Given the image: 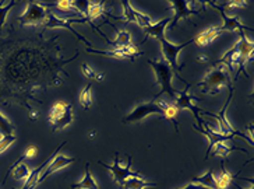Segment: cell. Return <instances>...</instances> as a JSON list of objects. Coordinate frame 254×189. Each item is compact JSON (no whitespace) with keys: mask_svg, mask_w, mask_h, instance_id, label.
<instances>
[{"mask_svg":"<svg viewBox=\"0 0 254 189\" xmlns=\"http://www.w3.org/2000/svg\"><path fill=\"white\" fill-rule=\"evenodd\" d=\"M197 86L201 89L202 94H209V95L218 94L225 86L232 89L229 69L228 66H225L224 63H218L209 70L207 76Z\"/></svg>","mask_w":254,"mask_h":189,"instance_id":"6da1fadb","label":"cell"},{"mask_svg":"<svg viewBox=\"0 0 254 189\" xmlns=\"http://www.w3.org/2000/svg\"><path fill=\"white\" fill-rule=\"evenodd\" d=\"M148 65L154 70L155 77H157V83L161 87V90L154 99H157L161 94H168L171 98H176L179 91H176L172 87V79L175 73H173L172 69L169 68V65L165 61H148Z\"/></svg>","mask_w":254,"mask_h":189,"instance_id":"7a4b0ae2","label":"cell"},{"mask_svg":"<svg viewBox=\"0 0 254 189\" xmlns=\"http://www.w3.org/2000/svg\"><path fill=\"white\" fill-rule=\"evenodd\" d=\"M158 42H159V45H161V51H162V55H164L165 62L169 65V68L172 69L173 73L178 76L182 82H185L179 75V72L182 70V68H183V65H179V63H178V59H179L180 51H182L183 48H186L187 45L193 44V42H194V38L190 39V41H187L186 44H172V42H169L165 37L158 38ZM185 83H187V82H185Z\"/></svg>","mask_w":254,"mask_h":189,"instance_id":"3957f363","label":"cell"},{"mask_svg":"<svg viewBox=\"0 0 254 189\" xmlns=\"http://www.w3.org/2000/svg\"><path fill=\"white\" fill-rule=\"evenodd\" d=\"M165 106L166 102L165 101H157V99H151L148 102H142L135 106L131 112L127 115L123 119L125 123H134V122H140L145 119L151 113H158L164 118L165 115Z\"/></svg>","mask_w":254,"mask_h":189,"instance_id":"277c9868","label":"cell"},{"mask_svg":"<svg viewBox=\"0 0 254 189\" xmlns=\"http://www.w3.org/2000/svg\"><path fill=\"white\" fill-rule=\"evenodd\" d=\"M74 121L73 116V105L67 102H56L53 105L49 116V122L53 126V130H62V129L67 128L68 125H71Z\"/></svg>","mask_w":254,"mask_h":189,"instance_id":"5b68a950","label":"cell"},{"mask_svg":"<svg viewBox=\"0 0 254 189\" xmlns=\"http://www.w3.org/2000/svg\"><path fill=\"white\" fill-rule=\"evenodd\" d=\"M46 15H48V13H46V7L44 4H39L37 1H31L27 4V7L21 13V15L18 17V20H20L21 27H27V25L37 27L39 24L44 25Z\"/></svg>","mask_w":254,"mask_h":189,"instance_id":"8992f818","label":"cell"},{"mask_svg":"<svg viewBox=\"0 0 254 189\" xmlns=\"http://www.w3.org/2000/svg\"><path fill=\"white\" fill-rule=\"evenodd\" d=\"M73 23H90L87 18H81V20H78V18H68V20H66V18H60V17H58L56 14H53V13H48V15H46V20L45 23H44V30H51V28H66V30H68L70 32H73L75 37L78 38V41H81V42H84L85 45L90 48L91 44L85 39V38H82L77 31L71 27V24ZM91 24V23H90Z\"/></svg>","mask_w":254,"mask_h":189,"instance_id":"52a82bcc","label":"cell"},{"mask_svg":"<svg viewBox=\"0 0 254 189\" xmlns=\"http://www.w3.org/2000/svg\"><path fill=\"white\" fill-rule=\"evenodd\" d=\"M235 48H236V51H238V55H239V59H238V63H236V66H238V72H236V79L239 77L240 73H246V63L252 58H253V51H254V45L253 42L246 37V34L245 32H240V39L235 44Z\"/></svg>","mask_w":254,"mask_h":189,"instance_id":"ba28073f","label":"cell"},{"mask_svg":"<svg viewBox=\"0 0 254 189\" xmlns=\"http://www.w3.org/2000/svg\"><path fill=\"white\" fill-rule=\"evenodd\" d=\"M232 97H233V87L229 89V97L228 99L225 101L224 104V108L219 111L218 113H212V112H204V113H208L211 116H214L215 119L218 121L219 123V129H221V135H225V136H228V135H238V136H242L243 139H246L249 143L253 146V142L247 137V135L245 132H238V130H235V128L232 126L229 121H228V118H226V109H228V105H229V102H231Z\"/></svg>","mask_w":254,"mask_h":189,"instance_id":"9c48e42d","label":"cell"},{"mask_svg":"<svg viewBox=\"0 0 254 189\" xmlns=\"http://www.w3.org/2000/svg\"><path fill=\"white\" fill-rule=\"evenodd\" d=\"M98 164L105 167V168L112 174L113 181L116 182V184H119V185H122V184L126 181L127 178H130V177H140L138 173H133V171H131V164H133L131 157L127 160L126 166H122V164H120L119 156H118V154H115V163H113L112 166H108V164H105L102 161H98Z\"/></svg>","mask_w":254,"mask_h":189,"instance_id":"30bf717a","label":"cell"},{"mask_svg":"<svg viewBox=\"0 0 254 189\" xmlns=\"http://www.w3.org/2000/svg\"><path fill=\"white\" fill-rule=\"evenodd\" d=\"M193 128L197 130V132H200L201 135H204V136L207 137L209 140V146H208V150H207V154H205V157H204V160L208 159V154L209 151L214 149V146L218 143H222V142H229V140H232L235 136H238V135H228V136H225V135H221L219 132H215L214 129L209 126L208 123H205V122L200 121L198 122V126L197 125H194Z\"/></svg>","mask_w":254,"mask_h":189,"instance_id":"8fae6325","label":"cell"},{"mask_svg":"<svg viewBox=\"0 0 254 189\" xmlns=\"http://www.w3.org/2000/svg\"><path fill=\"white\" fill-rule=\"evenodd\" d=\"M122 4H123V17H120L122 21L138 24L141 28H145V27H148L150 24L154 23L151 15L144 14L141 11H137V10L131 6V3H128V1L125 0V1H122Z\"/></svg>","mask_w":254,"mask_h":189,"instance_id":"7c38bea8","label":"cell"},{"mask_svg":"<svg viewBox=\"0 0 254 189\" xmlns=\"http://www.w3.org/2000/svg\"><path fill=\"white\" fill-rule=\"evenodd\" d=\"M169 4H171L169 7L175 11V17L171 21L172 27H175L180 20H189L191 15L198 14V10H193L190 7V1H186V0H171Z\"/></svg>","mask_w":254,"mask_h":189,"instance_id":"4fadbf2b","label":"cell"},{"mask_svg":"<svg viewBox=\"0 0 254 189\" xmlns=\"http://www.w3.org/2000/svg\"><path fill=\"white\" fill-rule=\"evenodd\" d=\"M64 146V143L60 144L59 146V150ZM59 150L56 151V154L53 156V159L51 160V163L46 166V168L44 170V173L42 175L39 177V184H42V182L45 181L46 178L49 177L51 174H53L55 171H59L62 168H64V167L70 166L71 163H74V159H71V157H67V156H63V154H58Z\"/></svg>","mask_w":254,"mask_h":189,"instance_id":"5bb4252c","label":"cell"},{"mask_svg":"<svg viewBox=\"0 0 254 189\" xmlns=\"http://www.w3.org/2000/svg\"><path fill=\"white\" fill-rule=\"evenodd\" d=\"M189 87H190V84H187L186 90L179 91V93H178V95H176V98H175V104H173V105L176 106L179 111L180 109H190V111L193 112V115H194V118H197L198 122H200L201 121V118L198 116V113H200L201 109L193 104L194 101H198V98H197L195 95H190V94L187 93V89H189Z\"/></svg>","mask_w":254,"mask_h":189,"instance_id":"9a60e30c","label":"cell"},{"mask_svg":"<svg viewBox=\"0 0 254 189\" xmlns=\"http://www.w3.org/2000/svg\"><path fill=\"white\" fill-rule=\"evenodd\" d=\"M212 6L219 11V14L222 15V20H224V25L221 27V31H222V32H225V31H231V32L238 31L240 34V32H245V30L252 31L250 27H247V25H245V24L240 21L239 17H229V15L225 13L222 7H218L215 4H212Z\"/></svg>","mask_w":254,"mask_h":189,"instance_id":"2e32d148","label":"cell"},{"mask_svg":"<svg viewBox=\"0 0 254 189\" xmlns=\"http://www.w3.org/2000/svg\"><path fill=\"white\" fill-rule=\"evenodd\" d=\"M172 21V17H168V18H165V20H161V21H158V23H152L150 24L148 27H145L144 31H145V37H155L158 38H162L165 37V30H166V27L171 24Z\"/></svg>","mask_w":254,"mask_h":189,"instance_id":"e0dca14e","label":"cell"},{"mask_svg":"<svg viewBox=\"0 0 254 189\" xmlns=\"http://www.w3.org/2000/svg\"><path fill=\"white\" fill-rule=\"evenodd\" d=\"M222 31H221V27H209L208 30L202 31L200 32L197 37L194 38V42L198 46H205L211 44L215 38H218V35H221Z\"/></svg>","mask_w":254,"mask_h":189,"instance_id":"ac0fdd59","label":"cell"},{"mask_svg":"<svg viewBox=\"0 0 254 189\" xmlns=\"http://www.w3.org/2000/svg\"><path fill=\"white\" fill-rule=\"evenodd\" d=\"M120 187L123 189H145L151 188V187H155V184L147 182L141 177H130Z\"/></svg>","mask_w":254,"mask_h":189,"instance_id":"d6986e66","label":"cell"},{"mask_svg":"<svg viewBox=\"0 0 254 189\" xmlns=\"http://www.w3.org/2000/svg\"><path fill=\"white\" fill-rule=\"evenodd\" d=\"M71 189H99L98 188L97 181L91 175L90 164H87V167H85V175H84V178L80 182L73 184Z\"/></svg>","mask_w":254,"mask_h":189,"instance_id":"ffe728a7","label":"cell"},{"mask_svg":"<svg viewBox=\"0 0 254 189\" xmlns=\"http://www.w3.org/2000/svg\"><path fill=\"white\" fill-rule=\"evenodd\" d=\"M106 7H105L104 1H90V6H88V13H87V20L88 21H94L101 18L105 14Z\"/></svg>","mask_w":254,"mask_h":189,"instance_id":"44dd1931","label":"cell"},{"mask_svg":"<svg viewBox=\"0 0 254 189\" xmlns=\"http://www.w3.org/2000/svg\"><path fill=\"white\" fill-rule=\"evenodd\" d=\"M191 182H193V184L202 185V187H205V188L208 189H218L217 180H215V177H214V171H212V170L207 171V173L204 175H201V177H194V178L191 180Z\"/></svg>","mask_w":254,"mask_h":189,"instance_id":"7402d4cb","label":"cell"},{"mask_svg":"<svg viewBox=\"0 0 254 189\" xmlns=\"http://www.w3.org/2000/svg\"><path fill=\"white\" fill-rule=\"evenodd\" d=\"M10 173H13V177L18 181H25L31 174V170L25 166L24 163H17L15 161L13 167L10 168Z\"/></svg>","mask_w":254,"mask_h":189,"instance_id":"603a6c76","label":"cell"},{"mask_svg":"<svg viewBox=\"0 0 254 189\" xmlns=\"http://www.w3.org/2000/svg\"><path fill=\"white\" fill-rule=\"evenodd\" d=\"M108 42H109V44H112V45H115V48L131 45V35H130L126 30H122L116 34V37H115L113 41H108Z\"/></svg>","mask_w":254,"mask_h":189,"instance_id":"cb8c5ba5","label":"cell"},{"mask_svg":"<svg viewBox=\"0 0 254 189\" xmlns=\"http://www.w3.org/2000/svg\"><path fill=\"white\" fill-rule=\"evenodd\" d=\"M212 150H214L212 151V154H214V156L226 159V157H228V154H229L232 150H243V149H240V147H231V146H228V144H226V142H222V143L215 144Z\"/></svg>","mask_w":254,"mask_h":189,"instance_id":"d4e9b609","label":"cell"},{"mask_svg":"<svg viewBox=\"0 0 254 189\" xmlns=\"http://www.w3.org/2000/svg\"><path fill=\"white\" fill-rule=\"evenodd\" d=\"M15 6V1H1L0 3V31L4 27V23L7 20V15L10 13V10Z\"/></svg>","mask_w":254,"mask_h":189,"instance_id":"484cf974","label":"cell"},{"mask_svg":"<svg viewBox=\"0 0 254 189\" xmlns=\"http://www.w3.org/2000/svg\"><path fill=\"white\" fill-rule=\"evenodd\" d=\"M13 132H14L13 123L10 122L8 118H6L3 113L0 112V135L1 136H8V135H13Z\"/></svg>","mask_w":254,"mask_h":189,"instance_id":"4316f807","label":"cell"},{"mask_svg":"<svg viewBox=\"0 0 254 189\" xmlns=\"http://www.w3.org/2000/svg\"><path fill=\"white\" fill-rule=\"evenodd\" d=\"M232 180H233V175L225 170L224 164H222V173L219 175V178L217 180V188L218 189H226L231 185Z\"/></svg>","mask_w":254,"mask_h":189,"instance_id":"83f0119b","label":"cell"},{"mask_svg":"<svg viewBox=\"0 0 254 189\" xmlns=\"http://www.w3.org/2000/svg\"><path fill=\"white\" fill-rule=\"evenodd\" d=\"M78 101L81 104L82 108L85 109H90L91 104H92V94H91V84H88L85 89H82L81 94L78 97Z\"/></svg>","mask_w":254,"mask_h":189,"instance_id":"f1b7e54d","label":"cell"},{"mask_svg":"<svg viewBox=\"0 0 254 189\" xmlns=\"http://www.w3.org/2000/svg\"><path fill=\"white\" fill-rule=\"evenodd\" d=\"M178 113H179V109H178L176 106L171 105V104H166V106H165L164 119L165 121L173 122V123H175V126H176V130H178V126H179V123H178V121H176Z\"/></svg>","mask_w":254,"mask_h":189,"instance_id":"f546056e","label":"cell"},{"mask_svg":"<svg viewBox=\"0 0 254 189\" xmlns=\"http://www.w3.org/2000/svg\"><path fill=\"white\" fill-rule=\"evenodd\" d=\"M81 70H82V75L85 76L87 79H90V80H101V79L104 77L101 73H98V72H95L94 69L91 68L88 63H82Z\"/></svg>","mask_w":254,"mask_h":189,"instance_id":"4dcf8cb0","label":"cell"},{"mask_svg":"<svg viewBox=\"0 0 254 189\" xmlns=\"http://www.w3.org/2000/svg\"><path fill=\"white\" fill-rule=\"evenodd\" d=\"M73 3V8L77 10L78 14H82L87 18V13H88V6L90 1H84V0H78V1H71Z\"/></svg>","mask_w":254,"mask_h":189,"instance_id":"1f68e13d","label":"cell"},{"mask_svg":"<svg viewBox=\"0 0 254 189\" xmlns=\"http://www.w3.org/2000/svg\"><path fill=\"white\" fill-rule=\"evenodd\" d=\"M15 142V136L14 135H8V136H1L0 139V154L4 153L7 150L8 147Z\"/></svg>","mask_w":254,"mask_h":189,"instance_id":"d6a6232c","label":"cell"},{"mask_svg":"<svg viewBox=\"0 0 254 189\" xmlns=\"http://www.w3.org/2000/svg\"><path fill=\"white\" fill-rule=\"evenodd\" d=\"M56 7L59 8L60 11L68 13V11L73 10V3L68 1V0H59V1H56Z\"/></svg>","mask_w":254,"mask_h":189,"instance_id":"836d02e7","label":"cell"},{"mask_svg":"<svg viewBox=\"0 0 254 189\" xmlns=\"http://www.w3.org/2000/svg\"><path fill=\"white\" fill-rule=\"evenodd\" d=\"M38 153V149L35 147V146H28L27 149H25V151H24V154L20 157V159L23 160H28V159H34L35 156H37Z\"/></svg>","mask_w":254,"mask_h":189,"instance_id":"e575fe53","label":"cell"},{"mask_svg":"<svg viewBox=\"0 0 254 189\" xmlns=\"http://www.w3.org/2000/svg\"><path fill=\"white\" fill-rule=\"evenodd\" d=\"M246 6H247V1H229V3H228V6H226V8L232 10V8H242V7H246Z\"/></svg>","mask_w":254,"mask_h":189,"instance_id":"d590c367","label":"cell"},{"mask_svg":"<svg viewBox=\"0 0 254 189\" xmlns=\"http://www.w3.org/2000/svg\"><path fill=\"white\" fill-rule=\"evenodd\" d=\"M182 189H208V188H205V187H202V185H198V184H189V185H186L185 188H182Z\"/></svg>","mask_w":254,"mask_h":189,"instance_id":"8d00e7d4","label":"cell"},{"mask_svg":"<svg viewBox=\"0 0 254 189\" xmlns=\"http://www.w3.org/2000/svg\"><path fill=\"white\" fill-rule=\"evenodd\" d=\"M207 61H208V58H207L205 55H200V56H198V62H200V63H205Z\"/></svg>","mask_w":254,"mask_h":189,"instance_id":"74e56055","label":"cell"},{"mask_svg":"<svg viewBox=\"0 0 254 189\" xmlns=\"http://www.w3.org/2000/svg\"><path fill=\"white\" fill-rule=\"evenodd\" d=\"M236 187H238V189H243V188H240L239 185H236ZM250 189H253V187H252V188H250Z\"/></svg>","mask_w":254,"mask_h":189,"instance_id":"f35d334b","label":"cell"}]
</instances>
